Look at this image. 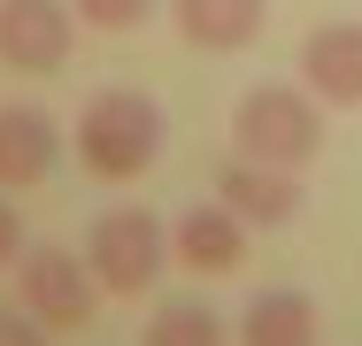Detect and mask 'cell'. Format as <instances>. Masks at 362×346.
Instances as JSON below:
<instances>
[{
    "label": "cell",
    "mask_w": 362,
    "mask_h": 346,
    "mask_svg": "<svg viewBox=\"0 0 362 346\" xmlns=\"http://www.w3.org/2000/svg\"><path fill=\"white\" fill-rule=\"evenodd\" d=\"M300 85L324 108H362V23H316L300 39Z\"/></svg>",
    "instance_id": "cell-7"
},
{
    "label": "cell",
    "mask_w": 362,
    "mask_h": 346,
    "mask_svg": "<svg viewBox=\"0 0 362 346\" xmlns=\"http://www.w3.org/2000/svg\"><path fill=\"white\" fill-rule=\"evenodd\" d=\"M162 100L154 93H132V85H108V93H93L85 100V116H77V162L100 177V185H132L146 177L154 162H162Z\"/></svg>",
    "instance_id": "cell-1"
},
{
    "label": "cell",
    "mask_w": 362,
    "mask_h": 346,
    "mask_svg": "<svg viewBox=\"0 0 362 346\" xmlns=\"http://www.w3.org/2000/svg\"><path fill=\"white\" fill-rule=\"evenodd\" d=\"M216 201L231 208L247 231H278V223L300 215V177L278 169V162H247V154H231L223 177H216Z\"/></svg>",
    "instance_id": "cell-6"
},
{
    "label": "cell",
    "mask_w": 362,
    "mask_h": 346,
    "mask_svg": "<svg viewBox=\"0 0 362 346\" xmlns=\"http://www.w3.org/2000/svg\"><path fill=\"white\" fill-rule=\"evenodd\" d=\"M231 154L247 162H278V169H300L324 154V108L308 85H255L239 93L231 108Z\"/></svg>",
    "instance_id": "cell-2"
},
{
    "label": "cell",
    "mask_w": 362,
    "mask_h": 346,
    "mask_svg": "<svg viewBox=\"0 0 362 346\" xmlns=\"http://www.w3.org/2000/svg\"><path fill=\"white\" fill-rule=\"evenodd\" d=\"M62 154V131L47 108H0V193H31Z\"/></svg>",
    "instance_id": "cell-10"
},
{
    "label": "cell",
    "mask_w": 362,
    "mask_h": 346,
    "mask_svg": "<svg viewBox=\"0 0 362 346\" xmlns=\"http://www.w3.org/2000/svg\"><path fill=\"white\" fill-rule=\"evenodd\" d=\"M70 8L62 0H0V62L23 69V77H47V69L70 62Z\"/></svg>",
    "instance_id": "cell-5"
},
{
    "label": "cell",
    "mask_w": 362,
    "mask_h": 346,
    "mask_svg": "<svg viewBox=\"0 0 362 346\" xmlns=\"http://www.w3.org/2000/svg\"><path fill=\"white\" fill-rule=\"evenodd\" d=\"M0 346H47V323H39L31 308H23V316H16V308H0Z\"/></svg>",
    "instance_id": "cell-14"
},
{
    "label": "cell",
    "mask_w": 362,
    "mask_h": 346,
    "mask_svg": "<svg viewBox=\"0 0 362 346\" xmlns=\"http://www.w3.org/2000/svg\"><path fill=\"white\" fill-rule=\"evenodd\" d=\"M154 8L162 0H77V23H93V31H139Z\"/></svg>",
    "instance_id": "cell-13"
},
{
    "label": "cell",
    "mask_w": 362,
    "mask_h": 346,
    "mask_svg": "<svg viewBox=\"0 0 362 346\" xmlns=\"http://www.w3.org/2000/svg\"><path fill=\"white\" fill-rule=\"evenodd\" d=\"M85 262H93V277H100V292L139 300L146 285L177 262V254H170V223L146 215V208H108V215L85 231Z\"/></svg>",
    "instance_id": "cell-3"
},
{
    "label": "cell",
    "mask_w": 362,
    "mask_h": 346,
    "mask_svg": "<svg viewBox=\"0 0 362 346\" xmlns=\"http://www.w3.org/2000/svg\"><path fill=\"white\" fill-rule=\"evenodd\" d=\"M170 254L185 270H201V277H223V270H239V254H247V223L223 201H201V208H185L170 223Z\"/></svg>",
    "instance_id": "cell-9"
},
{
    "label": "cell",
    "mask_w": 362,
    "mask_h": 346,
    "mask_svg": "<svg viewBox=\"0 0 362 346\" xmlns=\"http://www.w3.org/2000/svg\"><path fill=\"white\" fill-rule=\"evenodd\" d=\"M16 254H23V223H16V208L0 201V270H8Z\"/></svg>",
    "instance_id": "cell-15"
},
{
    "label": "cell",
    "mask_w": 362,
    "mask_h": 346,
    "mask_svg": "<svg viewBox=\"0 0 362 346\" xmlns=\"http://www.w3.org/2000/svg\"><path fill=\"white\" fill-rule=\"evenodd\" d=\"M170 23H177V39L201 47V54H239V47L262 39L270 0H170Z\"/></svg>",
    "instance_id": "cell-8"
},
{
    "label": "cell",
    "mask_w": 362,
    "mask_h": 346,
    "mask_svg": "<svg viewBox=\"0 0 362 346\" xmlns=\"http://www.w3.org/2000/svg\"><path fill=\"white\" fill-rule=\"evenodd\" d=\"M316 300L300 285H270L239 308V346H316Z\"/></svg>",
    "instance_id": "cell-11"
},
{
    "label": "cell",
    "mask_w": 362,
    "mask_h": 346,
    "mask_svg": "<svg viewBox=\"0 0 362 346\" xmlns=\"http://www.w3.org/2000/svg\"><path fill=\"white\" fill-rule=\"evenodd\" d=\"M16 300L47 323V331H85L93 316H100V277L85 254L70 246H31L23 262H16Z\"/></svg>",
    "instance_id": "cell-4"
},
{
    "label": "cell",
    "mask_w": 362,
    "mask_h": 346,
    "mask_svg": "<svg viewBox=\"0 0 362 346\" xmlns=\"http://www.w3.org/2000/svg\"><path fill=\"white\" fill-rule=\"evenodd\" d=\"M146 346H231L216 308H201V300H170L154 323H146Z\"/></svg>",
    "instance_id": "cell-12"
}]
</instances>
